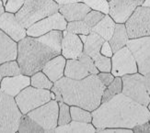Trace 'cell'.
Instances as JSON below:
<instances>
[{"label":"cell","mask_w":150,"mask_h":133,"mask_svg":"<svg viewBox=\"0 0 150 133\" xmlns=\"http://www.w3.org/2000/svg\"><path fill=\"white\" fill-rule=\"evenodd\" d=\"M96 129L123 128L133 129L136 125L150 120L147 106L141 105L121 93L91 112Z\"/></svg>","instance_id":"6da1fadb"},{"label":"cell","mask_w":150,"mask_h":133,"mask_svg":"<svg viewBox=\"0 0 150 133\" xmlns=\"http://www.w3.org/2000/svg\"><path fill=\"white\" fill-rule=\"evenodd\" d=\"M63 31L53 30L40 37H25L18 42L17 62L21 74L31 76L51 59L62 53Z\"/></svg>","instance_id":"7a4b0ae2"},{"label":"cell","mask_w":150,"mask_h":133,"mask_svg":"<svg viewBox=\"0 0 150 133\" xmlns=\"http://www.w3.org/2000/svg\"><path fill=\"white\" fill-rule=\"evenodd\" d=\"M54 85L60 90L64 103L90 112L100 106L103 92L106 88L98 75H90L80 80L63 76L54 83Z\"/></svg>","instance_id":"3957f363"},{"label":"cell","mask_w":150,"mask_h":133,"mask_svg":"<svg viewBox=\"0 0 150 133\" xmlns=\"http://www.w3.org/2000/svg\"><path fill=\"white\" fill-rule=\"evenodd\" d=\"M60 5L54 0H25L16 18L27 30L36 22L59 11Z\"/></svg>","instance_id":"277c9868"},{"label":"cell","mask_w":150,"mask_h":133,"mask_svg":"<svg viewBox=\"0 0 150 133\" xmlns=\"http://www.w3.org/2000/svg\"><path fill=\"white\" fill-rule=\"evenodd\" d=\"M22 116L15 97L0 91V132H18Z\"/></svg>","instance_id":"5b68a950"},{"label":"cell","mask_w":150,"mask_h":133,"mask_svg":"<svg viewBox=\"0 0 150 133\" xmlns=\"http://www.w3.org/2000/svg\"><path fill=\"white\" fill-rule=\"evenodd\" d=\"M15 100L22 114H28L30 111L52 100L51 91L37 88L32 85L28 86L15 96Z\"/></svg>","instance_id":"8992f818"},{"label":"cell","mask_w":150,"mask_h":133,"mask_svg":"<svg viewBox=\"0 0 150 133\" xmlns=\"http://www.w3.org/2000/svg\"><path fill=\"white\" fill-rule=\"evenodd\" d=\"M122 91L125 96L130 97L133 100L141 105L147 106L150 103V96L147 92L145 76L136 72L133 75H126L122 76Z\"/></svg>","instance_id":"52a82bcc"},{"label":"cell","mask_w":150,"mask_h":133,"mask_svg":"<svg viewBox=\"0 0 150 133\" xmlns=\"http://www.w3.org/2000/svg\"><path fill=\"white\" fill-rule=\"evenodd\" d=\"M27 115L40 125L45 132H54L58 126L59 103L52 99L44 105L30 111Z\"/></svg>","instance_id":"ba28073f"},{"label":"cell","mask_w":150,"mask_h":133,"mask_svg":"<svg viewBox=\"0 0 150 133\" xmlns=\"http://www.w3.org/2000/svg\"><path fill=\"white\" fill-rule=\"evenodd\" d=\"M129 39L150 36V8L139 6L125 22Z\"/></svg>","instance_id":"9c48e42d"},{"label":"cell","mask_w":150,"mask_h":133,"mask_svg":"<svg viewBox=\"0 0 150 133\" xmlns=\"http://www.w3.org/2000/svg\"><path fill=\"white\" fill-rule=\"evenodd\" d=\"M99 72L100 71L97 69L92 58L84 52L77 59L67 60L64 76L68 78L80 80L90 75H98Z\"/></svg>","instance_id":"30bf717a"},{"label":"cell","mask_w":150,"mask_h":133,"mask_svg":"<svg viewBox=\"0 0 150 133\" xmlns=\"http://www.w3.org/2000/svg\"><path fill=\"white\" fill-rule=\"evenodd\" d=\"M126 46L135 59L138 72L146 75L150 72V36L129 39Z\"/></svg>","instance_id":"8fae6325"},{"label":"cell","mask_w":150,"mask_h":133,"mask_svg":"<svg viewBox=\"0 0 150 133\" xmlns=\"http://www.w3.org/2000/svg\"><path fill=\"white\" fill-rule=\"evenodd\" d=\"M112 74L117 76L133 75L138 72L137 63L132 51L127 46L113 53L112 57Z\"/></svg>","instance_id":"7c38bea8"},{"label":"cell","mask_w":150,"mask_h":133,"mask_svg":"<svg viewBox=\"0 0 150 133\" xmlns=\"http://www.w3.org/2000/svg\"><path fill=\"white\" fill-rule=\"evenodd\" d=\"M67 21L61 13L58 11L30 26L29 29H27V36L40 37L53 30L64 31L67 30Z\"/></svg>","instance_id":"4fadbf2b"},{"label":"cell","mask_w":150,"mask_h":133,"mask_svg":"<svg viewBox=\"0 0 150 133\" xmlns=\"http://www.w3.org/2000/svg\"><path fill=\"white\" fill-rule=\"evenodd\" d=\"M0 30L17 42L27 37V30L18 20L16 15L10 12H4L0 15Z\"/></svg>","instance_id":"5bb4252c"},{"label":"cell","mask_w":150,"mask_h":133,"mask_svg":"<svg viewBox=\"0 0 150 133\" xmlns=\"http://www.w3.org/2000/svg\"><path fill=\"white\" fill-rule=\"evenodd\" d=\"M136 8L137 5L131 0H110L109 15L116 23L125 24Z\"/></svg>","instance_id":"9a60e30c"},{"label":"cell","mask_w":150,"mask_h":133,"mask_svg":"<svg viewBox=\"0 0 150 133\" xmlns=\"http://www.w3.org/2000/svg\"><path fill=\"white\" fill-rule=\"evenodd\" d=\"M61 45V54L67 60L77 59L83 53L84 43L82 42L79 36L74 34V33H70L67 30H64Z\"/></svg>","instance_id":"2e32d148"},{"label":"cell","mask_w":150,"mask_h":133,"mask_svg":"<svg viewBox=\"0 0 150 133\" xmlns=\"http://www.w3.org/2000/svg\"><path fill=\"white\" fill-rule=\"evenodd\" d=\"M30 85V77L23 74L3 78L0 84V91L13 97L17 96L23 89Z\"/></svg>","instance_id":"e0dca14e"},{"label":"cell","mask_w":150,"mask_h":133,"mask_svg":"<svg viewBox=\"0 0 150 133\" xmlns=\"http://www.w3.org/2000/svg\"><path fill=\"white\" fill-rule=\"evenodd\" d=\"M90 10L91 8L89 6L82 2L60 5L59 8V12L64 16L67 22L83 20Z\"/></svg>","instance_id":"ac0fdd59"},{"label":"cell","mask_w":150,"mask_h":133,"mask_svg":"<svg viewBox=\"0 0 150 133\" xmlns=\"http://www.w3.org/2000/svg\"><path fill=\"white\" fill-rule=\"evenodd\" d=\"M18 58V43L0 30V64Z\"/></svg>","instance_id":"d6986e66"},{"label":"cell","mask_w":150,"mask_h":133,"mask_svg":"<svg viewBox=\"0 0 150 133\" xmlns=\"http://www.w3.org/2000/svg\"><path fill=\"white\" fill-rule=\"evenodd\" d=\"M67 64V59L62 54L58 55L45 63L42 72L46 75L52 82L55 83L63 76H64V68Z\"/></svg>","instance_id":"ffe728a7"},{"label":"cell","mask_w":150,"mask_h":133,"mask_svg":"<svg viewBox=\"0 0 150 133\" xmlns=\"http://www.w3.org/2000/svg\"><path fill=\"white\" fill-rule=\"evenodd\" d=\"M128 41H129V36L127 33L125 24L116 23L113 35H112V39L109 41L113 52H116L117 51H119L122 48L125 47L127 45Z\"/></svg>","instance_id":"44dd1931"},{"label":"cell","mask_w":150,"mask_h":133,"mask_svg":"<svg viewBox=\"0 0 150 133\" xmlns=\"http://www.w3.org/2000/svg\"><path fill=\"white\" fill-rule=\"evenodd\" d=\"M115 26H116V22L110 18L109 14H105L103 18L96 26H94L91 29V30L98 33L105 41L109 42L113 35Z\"/></svg>","instance_id":"7402d4cb"},{"label":"cell","mask_w":150,"mask_h":133,"mask_svg":"<svg viewBox=\"0 0 150 133\" xmlns=\"http://www.w3.org/2000/svg\"><path fill=\"white\" fill-rule=\"evenodd\" d=\"M104 42H105V39L100 35L91 30V32L88 35L87 41L84 42L83 52L92 58L93 56L100 52L101 46Z\"/></svg>","instance_id":"603a6c76"},{"label":"cell","mask_w":150,"mask_h":133,"mask_svg":"<svg viewBox=\"0 0 150 133\" xmlns=\"http://www.w3.org/2000/svg\"><path fill=\"white\" fill-rule=\"evenodd\" d=\"M54 132H88V133H94L96 132V128L92 123L87 122H79L71 120L67 125L64 126H57L54 129Z\"/></svg>","instance_id":"cb8c5ba5"},{"label":"cell","mask_w":150,"mask_h":133,"mask_svg":"<svg viewBox=\"0 0 150 133\" xmlns=\"http://www.w3.org/2000/svg\"><path fill=\"white\" fill-rule=\"evenodd\" d=\"M59 5H64L69 3L82 2L87 4L91 9L99 10L104 14H109V1L108 0H54Z\"/></svg>","instance_id":"d4e9b609"},{"label":"cell","mask_w":150,"mask_h":133,"mask_svg":"<svg viewBox=\"0 0 150 133\" xmlns=\"http://www.w3.org/2000/svg\"><path fill=\"white\" fill-rule=\"evenodd\" d=\"M122 91V77L117 76L114 78L112 83L106 86L105 90L103 92L102 98H101V103L107 102L110 100V98H112L116 95L121 94Z\"/></svg>","instance_id":"484cf974"},{"label":"cell","mask_w":150,"mask_h":133,"mask_svg":"<svg viewBox=\"0 0 150 133\" xmlns=\"http://www.w3.org/2000/svg\"><path fill=\"white\" fill-rule=\"evenodd\" d=\"M18 132H45L44 129L27 114H24L19 122Z\"/></svg>","instance_id":"4316f807"},{"label":"cell","mask_w":150,"mask_h":133,"mask_svg":"<svg viewBox=\"0 0 150 133\" xmlns=\"http://www.w3.org/2000/svg\"><path fill=\"white\" fill-rule=\"evenodd\" d=\"M30 84L37 88L51 90V88L54 86V82H52L42 71H39L31 75Z\"/></svg>","instance_id":"83f0119b"},{"label":"cell","mask_w":150,"mask_h":133,"mask_svg":"<svg viewBox=\"0 0 150 133\" xmlns=\"http://www.w3.org/2000/svg\"><path fill=\"white\" fill-rule=\"evenodd\" d=\"M21 74V70L18 62L16 61H10L6 62L2 64H0V84L3 78L8 76H14Z\"/></svg>","instance_id":"f1b7e54d"},{"label":"cell","mask_w":150,"mask_h":133,"mask_svg":"<svg viewBox=\"0 0 150 133\" xmlns=\"http://www.w3.org/2000/svg\"><path fill=\"white\" fill-rule=\"evenodd\" d=\"M70 113L72 120L92 123V114L87 109H84L76 106H70Z\"/></svg>","instance_id":"f546056e"},{"label":"cell","mask_w":150,"mask_h":133,"mask_svg":"<svg viewBox=\"0 0 150 133\" xmlns=\"http://www.w3.org/2000/svg\"><path fill=\"white\" fill-rule=\"evenodd\" d=\"M66 30L76 35H88L91 32V28L84 20H76L67 22Z\"/></svg>","instance_id":"4dcf8cb0"},{"label":"cell","mask_w":150,"mask_h":133,"mask_svg":"<svg viewBox=\"0 0 150 133\" xmlns=\"http://www.w3.org/2000/svg\"><path fill=\"white\" fill-rule=\"evenodd\" d=\"M93 62L96 65L97 69L100 72H112V58L102 55L101 53H98L92 57Z\"/></svg>","instance_id":"1f68e13d"},{"label":"cell","mask_w":150,"mask_h":133,"mask_svg":"<svg viewBox=\"0 0 150 133\" xmlns=\"http://www.w3.org/2000/svg\"><path fill=\"white\" fill-rule=\"evenodd\" d=\"M59 103V116H58V126H64L71 122V113L70 106L64 102Z\"/></svg>","instance_id":"d6a6232c"},{"label":"cell","mask_w":150,"mask_h":133,"mask_svg":"<svg viewBox=\"0 0 150 133\" xmlns=\"http://www.w3.org/2000/svg\"><path fill=\"white\" fill-rule=\"evenodd\" d=\"M104 16H105V14H104L103 12L99 11V10H95V9H91L87 14V16L85 17L83 20L86 22L91 29H92L94 26H96L101 20Z\"/></svg>","instance_id":"836d02e7"},{"label":"cell","mask_w":150,"mask_h":133,"mask_svg":"<svg viewBox=\"0 0 150 133\" xmlns=\"http://www.w3.org/2000/svg\"><path fill=\"white\" fill-rule=\"evenodd\" d=\"M24 2L25 0H8L5 5V11L16 14L22 8Z\"/></svg>","instance_id":"e575fe53"},{"label":"cell","mask_w":150,"mask_h":133,"mask_svg":"<svg viewBox=\"0 0 150 133\" xmlns=\"http://www.w3.org/2000/svg\"><path fill=\"white\" fill-rule=\"evenodd\" d=\"M98 76H99L100 80L105 86H108L109 84H112L115 78V76L112 72H100L98 74Z\"/></svg>","instance_id":"d590c367"},{"label":"cell","mask_w":150,"mask_h":133,"mask_svg":"<svg viewBox=\"0 0 150 133\" xmlns=\"http://www.w3.org/2000/svg\"><path fill=\"white\" fill-rule=\"evenodd\" d=\"M96 132L102 133H133V129H123V128H106V129H96Z\"/></svg>","instance_id":"8d00e7d4"},{"label":"cell","mask_w":150,"mask_h":133,"mask_svg":"<svg viewBox=\"0 0 150 133\" xmlns=\"http://www.w3.org/2000/svg\"><path fill=\"white\" fill-rule=\"evenodd\" d=\"M100 53L104 56H107V57H110L112 58V55H113V51L112 49V46H110V42L108 41H105L104 43L102 44L101 46V49H100Z\"/></svg>","instance_id":"74e56055"},{"label":"cell","mask_w":150,"mask_h":133,"mask_svg":"<svg viewBox=\"0 0 150 133\" xmlns=\"http://www.w3.org/2000/svg\"><path fill=\"white\" fill-rule=\"evenodd\" d=\"M133 131L137 133V132H150V123L149 121L147 122H145V123H141V124H138L136 125L135 127L133 128Z\"/></svg>","instance_id":"f35d334b"},{"label":"cell","mask_w":150,"mask_h":133,"mask_svg":"<svg viewBox=\"0 0 150 133\" xmlns=\"http://www.w3.org/2000/svg\"><path fill=\"white\" fill-rule=\"evenodd\" d=\"M51 91L54 93V95H55V100H56L57 102H64L61 92H60L59 89H58V88L56 87L55 85H54L53 87L51 88Z\"/></svg>","instance_id":"ab89813d"},{"label":"cell","mask_w":150,"mask_h":133,"mask_svg":"<svg viewBox=\"0 0 150 133\" xmlns=\"http://www.w3.org/2000/svg\"><path fill=\"white\" fill-rule=\"evenodd\" d=\"M144 76H145V83H146V89H147V92L150 96V72H147V74L145 75Z\"/></svg>","instance_id":"60d3db41"},{"label":"cell","mask_w":150,"mask_h":133,"mask_svg":"<svg viewBox=\"0 0 150 133\" xmlns=\"http://www.w3.org/2000/svg\"><path fill=\"white\" fill-rule=\"evenodd\" d=\"M5 12V6L3 4V1L2 0H0V15L3 14V13Z\"/></svg>","instance_id":"b9f144b4"},{"label":"cell","mask_w":150,"mask_h":133,"mask_svg":"<svg viewBox=\"0 0 150 133\" xmlns=\"http://www.w3.org/2000/svg\"><path fill=\"white\" fill-rule=\"evenodd\" d=\"M131 1H133L134 4L137 5V6H139L143 5V3L145 2V0H131Z\"/></svg>","instance_id":"7bdbcfd3"},{"label":"cell","mask_w":150,"mask_h":133,"mask_svg":"<svg viewBox=\"0 0 150 133\" xmlns=\"http://www.w3.org/2000/svg\"><path fill=\"white\" fill-rule=\"evenodd\" d=\"M79 36V38H80V39L82 41V42L84 43L85 42L87 41V38H88V35H84V34H81V35H78Z\"/></svg>","instance_id":"ee69618b"},{"label":"cell","mask_w":150,"mask_h":133,"mask_svg":"<svg viewBox=\"0 0 150 133\" xmlns=\"http://www.w3.org/2000/svg\"><path fill=\"white\" fill-rule=\"evenodd\" d=\"M143 6H146V8H150V0H145V2L142 5Z\"/></svg>","instance_id":"f6af8a7d"},{"label":"cell","mask_w":150,"mask_h":133,"mask_svg":"<svg viewBox=\"0 0 150 133\" xmlns=\"http://www.w3.org/2000/svg\"><path fill=\"white\" fill-rule=\"evenodd\" d=\"M3 1V4H4V6L6 5V1H8V0H2Z\"/></svg>","instance_id":"bcb514c9"},{"label":"cell","mask_w":150,"mask_h":133,"mask_svg":"<svg viewBox=\"0 0 150 133\" xmlns=\"http://www.w3.org/2000/svg\"><path fill=\"white\" fill-rule=\"evenodd\" d=\"M147 108H148V109H149V111H150V103H149V105L147 106Z\"/></svg>","instance_id":"7dc6e473"},{"label":"cell","mask_w":150,"mask_h":133,"mask_svg":"<svg viewBox=\"0 0 150 133\" xmlns=\"http://www.w3.org/2000/svg\"><path fill=\"white\" fill-rule=\"evenodd\" d=\"M149 123H150V120H149Z\"/></svg>","instance_id":"c3c4849f"},{"label":"cell","mask_w":150,"mask_h":133,"mask_svg":"<svg viewBox=\"0 0 150 133\" xmlns=\"http://www.w3.org/2000/svg\"><path fill=\"white\" fill-rule=\"evenodd\" d=\"M108 1H110V0H108Z\"/></svg>","instance_id":"681fc988"}]
</instances>
